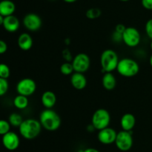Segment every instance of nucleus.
Wrapping results in <instances>:
<instances>
[{"label":"nucleus","mask_w":152,"mask_h":152,"mask_svg":"<svg viewBox=\"0 0 152 152\" xmlns=\"http://www.w3.org/2000/svg\"><path fill=\"white\" fill-rule=\"evenodd\" d=\"M136 124V118L134 116L130 113H126L120 120V126L122 129L126 132H132V129Z\"/></svg>","instance_id":"2eb2a0df"},{"label":"nucleus","mask_w":152,"mask_h":152,"mask_svg":"<svg viewBox=\"0 0 152 152\" xmlns=\"http://www.w3.org/2000/svg\"><path fill=\"white\" fill-rule=\"evenodd\" d=\"M112 37H113V39H114L115 42L123 41V34H119V33L115 32V31H114Z\"/></svg>","instance_id":"2f4dec72"},{"label":"nucleus","mask_w":152,"mask_h":152,"mask_svg":"<svg viewBox=\"0 0 152 152\" xmlns=\"http://www.w3.org/2000/svg\"><path fill=\"white\" fill-rule=\"evenodd\" d=\"M142 5L146 10H152V0H142Z\"/></svg>","instance_id":"c85d7f7f"},{"label":"nucleus","mask_w":152,"mask_h":152,"mask_svg":"<svg viewBox=\"0 0 152 152\" xmlns=\"http://www.w3.org/2000/svg\"><path fill=\"white\" fill-rule=\"evenodd\" d=\"M119 62L118 55L111 49L105 50L101 54V67L105 73H112L114 70H117Z\"/></svg>","instance_id":"7ed1b4c3"},{"label":"nucleus","mask_w":152,"mask_h":152,"mask_svg":"<svg viewBox=\"0 0 152 152\" xmlns=\"http://www.w3.org/2000/svg\"><path fill=\"white\" fill-rule=\"evenodd\" d=\"M60 71L62 74L66 76L73 74V72L74 71V70L72 63L68 62H65L64 63H62V65L60 66Z\"/></svg>","instance_id":"4be33fe9"},{"label":"nucleus","mask_w":152,"mask_h":152,"mask_svg":"<svg viewBox=\"0 0 152 152\" xmlns=\"http://www.w3.org/2000/svg\"><path fill=\"white\" fill-rule=\"evenodd\" d=\"M62 56H63L64 59H66L67 62H70V61L73 60V59H74V58H72L71 52L69 51L68 49H65V50H63V52H62Z\"/></svg>","instance_id":"cd10ccee"},{"label":"nucleus","mask_w":152,"mask_h":152,"mask_svg":"<svg viewBox=\"0 0 152 152\" xmlns=\"http://www.w3.org/2000/svg\"><path fill=\"white\" fill-rule=\"evenodd\" d=\"M145 30L146 35L152 40V19H150L149 20L147 21L146 24H145Z\"/></svg>","instance_id":"bb28decb"},{"label":"nucleus","mask_w":152,"mask_h":152,"mask_svg":"<svg viewBox=\"0 0 152 152\" xmlns=\"http://www.w3.org/2000/svg\"><path fill=\"white\" fill-rule=\"evenodd\" d=\"M111 122V115L107 110L99 108L94 113L91 119V124L95 129L101 131L108 127Z\"/></svg>","instance_id":"39448f33"},{"label":"nucleus","mask_w":152,"mask_h":152,"mask_svg":"<svg viewBox=\"0 0 152 152\" xmlns=\"http://www.w3.org/2000/svg\"><path fill=\"white\" fill-rule=\"evenodd\" d=\"M71 84L76 90H83L87 86V79L84 74L75 72L71 77Z\"/></svg>","instance_id":"ddd939ff"},{"label":"nucleus","mask_w":152,"mask_h":152,"mask_svg":"<svg viewBox=\"0 0 152 152\" xmlns=\"http://www.w3.org/2000/svg\"><path fill=\"white\" fill-rule=\"evenodd\" d=\"M120 1H129V0H120Z\"/></svg>","instance_id":"4c0bfd02"},{"label":"nucleus","mask_w":152,"mask_h":152,"mask_svg":"<svg viewBox=\"0 0 152 152\" xmlns=\"http://www.w3.org/2000/svg\"><path fill=\"white\" fill-rule=\"evenodd\" d=\"M17 44L21 50L25 51L30 50L33 46L32 37L28 33H22L18 37Z\"/></svg>","instance_id":"dca6fc26"},{"label":"nucleus","mask_w":152,"mask_h":152,"mask_svg":"<svg viewBox=\"0 0 152 152\" xmlns=\"http://www.w3.org/2000/svg\"><path fill=\"white\" fill-rule=\"evenodd\" d=\"M9 84L7 79L0 78V96H4L7 92Z\"/></svg>","instance_id":"a878e982"},{"label":"nucleus","mask_w":152,"mask_h":152,"mask_svg":"<svg viewBox=\"0 0 152 152\" xmlns=\"http://www.w3.org/2000/svg\"><path fill=\"white\" fill-rule=\"evenodd\" d=\"M141 36L139 31L134 27L126 28L123 34V42L130 48H134L140 44Z\"/></svg>","instance_id":"0eeeda50"},{"label":"nucleus","mask_w":152,"mask_h":152,"mask_svg":"<svg viewBox=\"0 0 152 152\" xmlns=\"http://www.w3.org/2000/svg\"><path fill=\"white\" fill-rule=\"evenodd\" d=\"M149 62H150V65H151V68H152V55L151 56V57H150Z\"/></svg>","instance_id":"c9c22d12"},{"label":"nucleus","mask_w":152,"mask_h":152,"mask_svg":"<svg viewBox=\"0 0 152 152\" xmlns=\"http://www.w3.org/2000/svg\"><path fill=\"white\" fill-rule=\"evenodd\" d=\"M63 1L67 3H73V2H75V1H77V0H63Z\"/></svg>","instance_id":"f704fd0d"},{"label":"nucleus","mask_w":152,"mask_h":152,"mask_svg":"<svg viewBox=\"0 0 152 152\" xmlns=\"http://www.w3.org/2000/svg\"><path fill=\"white\" fill-rule=\"evenodd\" d=\"M133 142L132 132L123 130L117 133L114 143L119 150L122 151H128L132 148Z\"/></svg>","instance_id":"423d86ee"},{"label":"nucleus","mask_w":152,"mask_h":152,"mask_svg":"<svg viewBox=\"0 0 152 152\" xmlns=\"http://www.w3.org/2000/svg\"><path fill=\"white\" fill-rule=\"evenodd\" d=\"M23 121L24 120L22 116L17 113H13L9 116L8 122L13 127H19Z\"/></svg>","instance_id":"412c9836"},{"label":"nucleus","mask_w":152,"mask_h":152,"mask_svg":"<svg viewBox=\"0 0 152 152\" xmlns=\"http://www.w3.org/2000/svg\"><path fill=\"white\" fill-rule=\"evenodd\" d=\"M39 122L43 129L48 132L56 131L61 126V118L53 109H45L39 115Z\"/></svg>","instance_id":"f257e3e1"},{"label":"nucleus","mask_w":152,"mask_h":152,"mask_svg":"<svg viewBox=\"0 0 152 152\" xmlns=\"http://www.w3.org/2000/svg\"><path fill=\"white\" fill-rule=\"evenodd\" d=\"M16 10L15 4L10 0H1L0 2V15L4 17L11 16Z\"/></svg>","instance_id":"a211bd4d"},{"label":"nucleus","mask_w":152,"mask_h":152,"mask_svg":"<svg viewBox=\"0 0 152 152\" xmlns=\"http://www.w3.org/2000/svg\"><path fill=\"white\" fill-rule=\"evenodd\" d=\"M7 50V45L4 40H1L0 41V53L3 54L5 53Z\"/></svg>","instance_id":"c756f323"},{"label":"nucleus","mask_w":152,"mask_h":152,"mask_svg":"<svg viewBox=\"0 0 152 152\" xmlns=\"http://www.w3.org/2000/svg\"><path fill=\"white\" fill-rule=\"evenodd\" d=\"M37 90L35 81L31 78H24L16 85V91L19 94L28 97L34 94Z\"/></svg>","instance_id":"6e6552de"},{"label":"nucleus","mask_w":152,"mask_h":152,"mask_svg":"<svg viewBox=\"0 0 152 152\" xmlns=\"http://www.w3.org/2000/svg\"><path fill=\"white\" fill-rule=\"evenodd\" d=\"M1 141L4 148L8 151H15L19 148L20 143L19 136L13 132H10L3 135Z\"/></svg>","instance_id":"9b49d317"},{"label":"nucleus","mask_w":152,"mask_h":152,"mask_svg":"<svg viewBox=\"0 0 152 152\" xmlns=\"http://www.w3.org/2000/svg\"><path fill=\"white\" fill-rule=\"evenodd\" d=\"M10 71L9 67L6 64L1 63L0 65V78L7 79L10 77Z\"/></svg>","instance_id":"393cba45"},{"label":"nucleus","mask_w":152,"mask_h":152,"mask_svg":"<svg viewBox=\"0 0 152 152\" xmlns=\"http://www.w3.org/2000/svg\"><path fill=\"white\" fill-rule=\"evenodd\" d=\"M41 18L36 13H28L23 19V25L27 30L30 31H37L42 27Z\"/></svg>","instance_id":"9d476101"},{"label":"nucleus","mask_w":152,"mask_h":152,"mask_svg":"<svg viewBox=\"0 0 152 152\" xmlns=\"http://www.w3.org/2000/svg\"><path fill=\"white\" fill-rule=\"evenodd\" d=\"M83 152H99L98 151L97 149H96V148H87V149L84 150Z\"/></svg>","instance_id":"473e14b6"},{"label":"nucleus","mask_w":152,"mask_h":152,"mask_svg":"<svg viewBox=\"0 0 152 152\" xmlns=\"http://www.w3.org/2000/svg\"><path fill=\"white\" fill-rule=\"evenodd\" d=\"M150 47H151V50H152V40H151V44H150Z\"/></svg>","instance_id":"e433bc0d"},{"label":"nucleus","mask_w":152,"mask_h":152,"mask_svg":"<svg viewBox=\"0 0 152 152\" xmlns=\"http://www.w3.org/2000/svg\"><path fill=\"white\" fill-rule=\"evenodd\" d=\"M42 125L39 120L35 119H26L19 127V134L26 140H34L39 135Z\"/></svg>","instance_id":"f03ea898"},{"label":"nucleus","mask_w":152,"mask_h":152,"mask_svg":"<svg viewBox=\"0 0 152 152\" xmlns=\"http://www.w3.org/2000/svg\"><path fill=\"white\" fill-rule=\"evenodd\" d=\"M19 20L16 16L11 15L4 17V22H3L2 26L5 31L10 33H14L19 29Z\"/></svg>","instance_id":"4468645a"},{"label":"nucleus","mask_w":152,"mask_h":152,"mask_svg":"<svg viewBox=\"0 0 152 152\" xmlns=\"http://www.w3.org/2000/svg\"><path fill=\"white\" fill-rule=\"evenodd\" d=\"M117 135V133L114 129L108 127L106 129L99 131L97 138L98 140L101 143L104 144V145H110V144L115 142Z\"/></svg>","instance_id":"f8f14e48"},{"label":"nucleus","mask_w":152,"mask_h":152,"mask_svg":"<svg viewBox=\"0 0 152 152\" xmlns=\"http://www.w3.org/2000/svg\"><path fill=\"white\" fill-rule=\"evenodd\" d=\"M72 65L74 67V72L84 74L90 68V57L86 53H80L76 55L72 60Z\"/></svg>","instance_id":"1a4fd4ad"},{"label":"nucleus","mask_w":152,"mask_h":152,"mask_svg":"<svg viewBox=\"0 0 152 152\" xmlns=\"http://www.w3.org/2000/svg\"><path fill=\"white\" fill-rule=\"evenodd\" d=\"M102 86L107 91H112L115 88L117 80L112 73H105L102 80Z\"/></svg>","instance_id":"6ab92c4d"},{"label":"nucleus","mask_w":152,"mask_h":152,"mask_svg":"<svg viewBox=\"0 0 152 152\" xmlns=\"http://www.w3.org/2000/svg\"><path fill=\"white\" fill-rule=\"evenodd\" d=\"M13 105L15 106V108H16L17 109L19 110H23L25 109V108L28 106L29 101H28V99L27 96L18 94L17 96H15V98L13 99Z\"/></svg>","instance_id":"aec40b11"},{"label":"nucleus","mask_w":152,"mask_h":152,"mask_svg":"<svg viewBox=\"0 0 152 152\" xmlns=\"http://www.w3.org/2000/svg\"><path fill=\"white\" fill-rule=\"evenodd\" d=\"M126 27L124 25H123V24H118V25H117V26L115 28V32L119 33L120 34H123L124 33V31H126Z\"/></svg>","instance_id":"7c9ffc66"},{"label":"nucleus","mask_w":152,"mask_h":152,"mask_svg":"<svg viewBox=\"0 0 152 152\" xmlns=\"http://www.w3.org/2000/svg\"><path fill=\"white\" fill-rule=\"evenodd\" d=\"M10 126L11 125L10 124L8 121L4 120H1L0 121V134L1 136L3 135L6 134L8 132H10Z\"/></svg>","instance_id":"b1692460"},{"label":"nucleus","mask_w":152,"mask_h":152,"mask_svg":"<svg viewBox=\"0 0 152 152\" xmlns=\"http://www.w3.org/2000/svg\"><path fill=\"white\" fill-rule=\"evenodd\" d=\"M41 101L45 109H52L56 102V94L50 91H45L42 95Z\"/></svg>","instance_id":"f3484780"},{"label":"nucleus","mask_w":152,"mask_h":152,"mask_svg":"<svg viewBox=\"0 0 152 152\" xmlns=\"http://www.w3.org/2000/svg\"><path fill=\"white\" fill-rule=\"evenodd\" d=\"M4 16H1V15H0V25H2L3 22H4Z\"/></svg>","instance_id":"72a5a7b5"},{"label":"nucleus","mask_w":152,"mask_h":152,"mask_svg":"<svg viewBox=\"0 0 152 152\" xmlns=\"http://www.w3.org/2000/svg\"><path fill=\"white\" fill-rule=\"evenodd\" d=\"M119 74L124 77H133L140 71V66L137 61L131 58H123L119 62L117 68Z\"/></svg>","instance_id":"20e7f679"},{"label":"nucleus","mask_w":152,"mask_h":152,"mask_svg":"<svg viewBox=\"0 0 152 152\" xmlns=\"http://www.w3.org/2000/svg\"><path fill=\"white\" fill-rule=\"evenodd\" d=\"M102 14V12L97 7H92V8L88 9L86 12V16L88 19H95L99 18Z\"/></svg>","instance_id":"5701e85b"}]
</instances>
